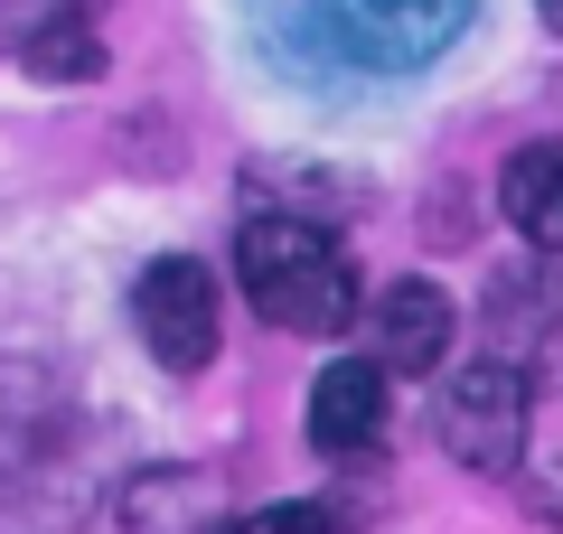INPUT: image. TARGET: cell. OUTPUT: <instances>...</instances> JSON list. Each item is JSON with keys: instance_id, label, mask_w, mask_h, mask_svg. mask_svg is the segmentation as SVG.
Listing matches in <instances>:
<instances>
[{"instance_id": "obj_2", "label": "cell", "mask_w": 563, "mask_h": 534, "mask_svg": "<svg viewBox=\"0 0 563 534\" xmlns=\"http://www.w3.org/2000/svg\"><path fill=\"white\" fill-rule=\"evenodd\" d=\"M526 422H536V376L517 356H470L461 376H442V394H432L442 450L479 478H507L526 459Z\"/></svg>"}, {"instance_id": "obj_10", "label": "cell", "mask_w": 563, "mask_h": 534, "mask_svg": "<svg viewBox=\"0 0 563 534\" xmlns=\"http://www.w3.org/2000/svg\"><path fill=\"white\" fill-rule=\"evenodd\" d=\"M544 10H554V29H563V0H544Z\"/></svg>"}, {"instance_id": "obj_3", "label": "cell", "mask_w": 563, "mask_h": 534, "mask_svg": "<svg viewBox=\"0 0 563 534\" xmlns=\"http://www.w3.org/2000/svg\"><path fill=\"white\" fill-rule=\"evenodd\" d=\"M132 319H141V337H151V356H161L169 376H198L207 356H217V337H225L217 272H207L198 254L151 263V272H141V291H132Z\"/></svg>"}, {"instance_id": "obj_9", "label": "cell", "mask_w": 563, "mask_h": 534, "mask_svg": "<svg viewBox=\"0 0 563 534\" xmlns=\"http://www.w3.org/2000/svg\"><path fill=\"white\" fill-rule=\"evenodd\" d=\"M347 515L329 507V497H282V507H263V515H244L235 534H339Z\"/></svg>"}, {"instance_id": "obj_1", "label": "cell", "mask_w": 563, "mask_h": 534, "mask_svg": "<svg viewBox=\"0 0 563 534\" xmlns=\"http://www.w3.org/2000/svg\"><path fill=\"white\" fill-rule=\"evenodd\" d=\"M235 281L291 337H339L357 319V263L310 216H244L235 225Z\"/></svg>"}, {"instance_id": "obj_8", "label": "cell", "mask_w": 563, "mask_h": 534, "mask_svg": "<svg viewBox=\"0 0 563 534\" xmlns=\"http://www.w3.org/2000/svg\"><path fill=\"white\" fill-rule=\"evenodd\" d=\"M217 478L207 469H179V478H132V497H122V525L132 534H198L217 525Z\"/></svg>"}, {"instance_id": "obj_7", "label": "cell", "mask_w": 563, "mask_h": 534, "mask_svg": "<svg viewBox=\"0 0 563 534\" xmlns=\"http://www.w3.org/2000/svg\"><path fill=\"white\" fill-rule=\"evenodd\" d=\"M498 207H507V225L526 244L563 254V151H517L507 178H498Z\"/></svg>"}, {"instance_id": "obj_5", "label": "cell", "mask_w": 563, "mask_h": 534, "mask_svg": "<svg viewBox=\"0 0 563 534\" xmlns=\"http://www.w3.org/2000/svg\"><path fill=\"white\" fill-rule=\"evenodd\" d=\"M376 432H385V366H376V356H339V366H320V385H310V450L366 459Z\"/></svg>"}, {"instance_id": "obj_4", "label": "cell", "mask_w": 563, "mask_h": 534, "mask_svg": "<svg viewBox=\"0 0 563 534\" xmlns=\"http://www.w3.org/2000/svg\"><path fill=\"white\" fill-rule=\"evenodd\" d=\"M329 29H339L357 57L376 66H422L432 47H451L461 29V0H320Z\"/></svg>"}, {"instance_id": "obj_6", "label": "cell", "mask_w": 563, "mask_h": 534, "mask_svg": "<svg viewBox=\"0 0 563 534\" xmlns=\"http://www.w3.org/2000/svg\"><path fill=\"white\" fill-rule=\"evenodd\" d=\"M451 329H461V310L442 281H385L376 291V366H395V376H432L451 356Z\"/></svg>"}]
</instances>
